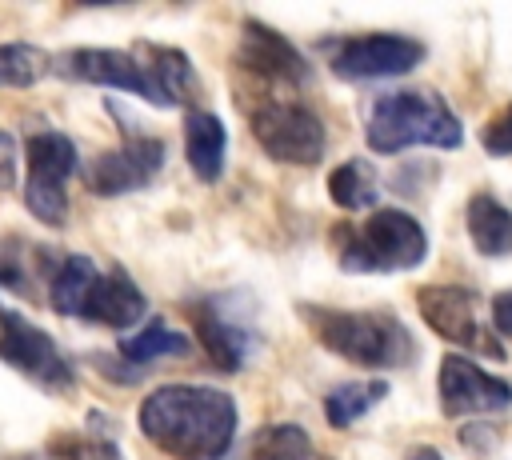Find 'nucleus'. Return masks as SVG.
I'll use <instances>...</instances> for the list:
<instances>
[{"instance_id": "f257e3e1", "label": "nucleus", "mask_w": 512, "mask_h": 460, "mask_svg": "<svg viewBox=\"0 0 512 460\" xmlns=\"http://www.w3.org/2000/svg\"><path fill=\"white\" fill-rule=\"evenodd\" d=\"M236 400L224 388L164 384L140 400V432L172 460H224L236 440Z\"/></svg>"}, {"instance_id": "f03ea898", "label": "nucleus", "mask_w": 512, "mask_h": 460, "mask_svg": "<svg viewBox=\"0 0 512 460\" xmlns=\"http://www.w3.org/2000/svg\"><path fill=\"white\" fill-rule=\"evenodd\" d=\"M52 76L120 88L156 108H176L196 92V76L184 52L164 44H132V48H68L52 60Z\"/></svg>"}, {"instance_id": "7ed1b4c3", "label": "nucleus", "mask_w": 512, "mask_h": 460, "mask_svg": "<svg viewBox=\"0 0 512 460\" xmlns=\"http://www.w3.org/2000/svg\"><path fill=\"white\" fill-rule=\"evenodd\" d=\"M308 332L360 368H408L416 360L412 332L384 308H328V304H300Z\"/></svg>"}, {"instance_id": "20e7f679", "label": "nucleus", "mask_w": 512, "mask_h": 460, "mask_svg": "<svg viewBox=\"0 0 512 460\" xmlns=\"http://www.w3.org/2000/svg\"><path fill=\"white\" fill-rule=\"evenodd\" d=\"M364 140L380 156L404 152L412 144L460 148L464 144V128H460L456 112L444 104V96L424 92V88H400V92H380L368 104Z\"/></svg>"}, {"instance_id": "39448f33", "label": "nucleus", "mask_w": 512, "mask_h": 460, "mask_svg": "<svg viewBox=\"0 0 512 460\" xmlns=\"http://www.w3.org/2000/svg\"><path fill=\"white\" fill-rule=\"evenodd\" d=\"M332 240L344 272H408L428 256L424 228L400 208H376L364 224L336 228Z\"/></svg>"}, {"instance_id": "423d86ee", "label": "nucleus", "mask_w": 512, "mask_h": 460, "mask_svg": "<svg viewBox=\"0 0 512 460\" xmlns=\"http://www.w3.org/2000/svg\"><path fill=\"white\" fill-rule=\"evenodd\" d=\"M24 160H28V184H24L28 212L40 224L60 228L68 220V176L80 168L76 144L64 132L44 128V132L28 136V156Z\"/></svg>"}, {"instance_id": "0eeeda50", "label": "nucleus", "mask_w": 512, "mask_h": 460, "mask_svg": "<svg viewBox=\"0 0 512 460\" xmlns=\"http://www.w3.org/2000/svg\"><path fill=\"white\" fill-rule=\"evenodd\" d=\"M0 360L12 364L32 384H40L44 392L68 396L76 388V368L60 352V344L44 328H36L32 320H24L20 312H12L4 304H0Z\"/></svg>"}, {"instance_id": "6e6552de", "label": "nucleus", "mask_w": 512, "mask_h": 460, "mask_svg": "<svg viewBox=\"0 0 512 460\" xmlns=\"http://www.w3.org/2000/svg\"><path fill=\"white\" fill-rule=\"evenodd\" d=\"M256 144L280 164H316L324 156V120L296 100H268L252 112Z\"/></svg>"}, {"instance_id": "1a4fd4ad", "label": "nucleus", "mask_w": 512, "mask_h": 460, "mask_svg": "<svg viewBox=\"0 0 512 460\" xmlns=\"http://www.w3.org/2000/svg\"><path fill=\"white\" fill-rule=\"evenodd\" d=\"M416 308L424 316V324L456 344V348H472L480 356H496L504 360V348L496 340V332H488L476 316V292L472 288H460V284H424L416 292Z\"/></svg>"}, {"instance_id": "9d476101", "label": "nucleus", "mask_w": 512, "mask_h": 460, "mask_svg": "<svg viewBox=\"0 0 512 460\" xmlns=\"http://www.w3.org/2000/svg\"><path fill=\"white\" fill-rule=\"evenodd\" d=\"M424 60V44L412 36L396 32H368V36H348L332 48L328 68L340 80H384V76H404Z\"/></svg>"}, {"instance_id": "9b49d317", "label": "nucleus", "mask_w": 512, "mask_h": 460, "mask_svg": "<svg viewBox=\"0 0 512 460\" xmlns=\"http://www.w3.org/2000/svg\"><path fill=\"white\" fill-rule=\"evenodd\" d=\"M160 168H164V140L136 132L124 144L100 152L84 168V184L92 196H128V192L148 188Z\"/></svg>"}, {"instance_id": "f8f14e48", "label": "nucleus", "mask_w": 512, "mask_h": 460, "mask_svg": "<svg viewBox=\"0 0 512 460\" xmlns=\"http://www.w3.org/2000/svg\"><path fill=\"white\" fill-rule=\"evenodd\" d=\"M440 412L452 420L464 416H492V412H508L512 408V384L484 372L480 364H472L468 356L448 352L440 360Z\"/></svg>"}, {"instance_id": "ddd939ff", "label": "nucleus", "mask_w": 512, "mask_h": 460, "mask_svg": "<svg viewBox=\"0 0 512 460\" xmlns=\"http://www.w3.org/2000/svg\"><path fill=\"white\" fill-rule=\"evenodd\" d=\"M192 328H196V340L200 348L208 352V360L224 372H240L248 364V356L256 352V336L252 328L232 316L228 300L212 296V300H196L192 308Z\"/></svg>"}, {"instance_id": "4468645a", "label": "nucleus", "mask_w": 512, "mask_h": 460, "mask_svg": "<svg viewBox=\"0 0 512 460\" xmlns=\"http://www.w3.org/2000/svg\"><path fill=\"white\" fill-rule=\"evenodd\" d=\"M236 64L244 72H256L264 80H276V84H304L308 80V60L276 28H268V24H260L252 16L244 20Z\"/></svg>"}, {"instance_id": "2eb2a0df", "label": "nucleus", "mask_w": 512, "mask_h": 460, "mask_svg": "<svg viewBox=\"0 0 512 460\" xmlns=\"http://www.w3.org/2000/svg\"><path fill=\"white\" fill-rule=\"evenodd\" d=\"M144 312H148V300L124 268H100L80 304V320L108 324V328H132L136 320H144Z\"/></svg>"}, {"instance_id": "dca6fc26", "label": "nucleus", "mask_w": 512, "mask_h": 460, "mask_svg": "<svg viewBox=\"0 0 512 460\" xmlns=\"http://www.w3.org/2000/svg\"><path fill=\"white\" fill-rule=\"evenodd\" d=\"M224 152H228V132H224L220 116L216 112H204V108L200 112H188V120H184V156H188V168L204 184L220 180Z\"/></svg>"}, {"instance_id": "f3484780", "label": "nucleus", "mask_w": 512, "mask_h": 460, "mask_svg": "<svg viewBox=\"0 0 512 460\" xmlns=\"http://www.w3.org/2000/svg\"><path fill=\"white\" fill-rule=\"evenodd\" d=\"M468 236H472L476 252H484V256H508L512 252V212L496 196L476 192L468 200Z\"/></svg>"}, {"instance_id": "a211bd4d", "label": "nucleus", "mask_w": 512, "mask_h": 460, "mask_svg": "<svg viewBox=\"0 0 512 460\" xmlns=\"http://www.w3.org/2000/svg\"><path fill=\"white\" fill-rule=\"evenodd\" d=\"M328 196H332V204L344 208V212L372 208L376 196H380L376 168H372L368 160H344V164L332 168V176H328Z\"/></svg>"}, {"instance_id": "6ab92c4d", "label": "nucleus", "mask_w": 512, "mask_h": 460, "mask_svg": "<svg viewBox=\"0 0 512 460\" xmlns=\"http://www.w3.org/2000/svg\"><path fill=\"white\" fill-rule=\"evenodd\" d=\"M384 396H388V384L384 380H348V384H336L324 396V416H328L332 428H348L368 408H376Z\"/></svg>"}, {"instance_id": "aec40b11", "label": "nucleus", "mask_w": 512, "mask_h": 460, "mask_svg": "<svg viewBox=\"0 0 512 460\" xmlns=\"http://www.w3.org/2000/svg\"><path fill=\"white\" fill-rule=\"evenodd\" d=\"M52 60L40 44H24V40H8L0 44V88H32L36 80L52 76Z\"/></svg>"}, {"instance_id": "412c9836", "label": "nucleus", "mask_w": 512, "mask_h": 460, "mask_svg": "<svg viewBox=\"0 0 512 460\" xmlns=\"http://www.w3.org/2000/svg\"><path fill=\"white\" fill-rule=\"evenodd\" d=\"M192 348V340L176 328H168L164 320H148L136 336H124L120 340V356L128 364H148V360H160V356H184Z\"/></svg>"}, {"instance_id": "4be33fe9", "label": "nucleus", "mask_w": 512, "mask_h": 460, "mask_svg": "<svg viewBox=\"0 0 512 460\" xmlns=\"http://www.w3.org/2000/svg\"><path fill=\"white\" fill-rule=\"evenodd\" d=\"M252 460H324V456H316V448H312L304 428L276 424V428H264L252 440Z\"/></svg>"}, {"instance_id": "5701e85b", "label": "nucleus", "mask_w": 512, "mask_h": 460, "mask_svg": "<svg viewBox=\"0 0 512 460\" xmlns=\"http://www.w3.org/2000/svg\"><path fill=\"white\" fill-rule=\"evenodd\" d=\"M48 452L56 460H124L120 448L108 436H100L96 428L92 432H60L48 440Z\"/></svg>"}, {"instance_id": "b1692460", "label": "nucleus", "mask_w": 512, "mask_h": 460, "mask_svg": "<svg viewBox=\"0 0 512 460\" xmlns=\"http://www.w3.org/2000/svg\"><path fill=\"white\" fill-rule=\"evenodd\" d=\"M480 144L488 156H512V104L480 128Z\"/></svg>"}, {"instance_id": "393cba45", "label": "nucleus", "mask_w": 512, "mask_h": 460, "mask_svg": "<svg viewBox=\"0 0 512 460\" xmlns=\"http://www.w3.org/2000/svg\"><path fill=\"white\" fill-rule=\"evenodd\" d=\"M16 184V140L0 132V192Z\"/></svg>"}, {"instance_id": "a878e982", "label": "nucleus", "mask_w": 512, "mask_h": 460, "mask_svg": "<svg viewBox=\"0 0 512 460\" xmlns=\"http://www.w3.org/2000/svg\"><path fill=\"white\" fill-rule=\"evenodd\" d=\"M492 332L512 336V288H508V292H500V296L492 300Z\"/></svg>"}, {"instance_id": "bb28decb", "label": "nucleus", "mask_w": 512, "mask_h": 460, "mask_svg": "<svg viewBox=\"0 0 512 460\" xmlns=\"http://www.w3.org/2000/svg\"><path fill=\"white\" fill-rule=\"evenodd\" d=\"M408 460H444L436 448H428V444H412L408 448Z\"/></svg>"}]
</instances>
